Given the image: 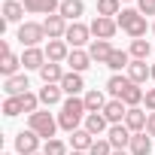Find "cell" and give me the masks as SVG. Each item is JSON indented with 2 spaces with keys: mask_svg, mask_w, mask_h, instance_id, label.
<instances>
[{
  "mask_svg": "<svg viewBox=\"0 0 155 155\" xmlns=\"http://www.w3.org/2000/svg\"><path fill=\"white\" fill-rule=\"evenodd\" d=\"M3 155H9V152H3Z\"/></svg>",
  "mask_w": 155,
  "mask_h": 155,
  "instance_id": "obj_44",
  "label": "cell"
},
{
  "mask_svg": "<svg viewBox=\"0 0 155 155\" xmlns=\"http://www.w3.org/2000/svg\"><path fill=\"white\" fill-rule=\"evenodd\" d=\"M152 79H155V64H152Z\"/></svg>",
  "mask_w": 155,
  "mask_h": 155,
  "instance_id": "obj_42",
  "label": "cell"
},
{
  "mask_svg": "<svg viewBox=\"0 0 155 155\" xmlns=\"http://www.w3.org/2000/svg\"><path fill=\"white\" fill-rule=\"evenodd\" d=\"M85 12V3L82 0H61V9H58V15H64L67 21H76Z\"/></svg>",
  "mask_w": 155,
  "mask_h": 155,
  "instance_id": "obj_16",
  "label": "cell"
},
{
  "mask_svg": "<svg viewBox=\"0 0 155 155\" xmlns=\"http://www.w3.org/2000/svg\"><path fill=\"white\" fill-rule=\"evenodd\" d=\"M37 149H40V134H34L31 128L15 134V152H21V155H37Z\"/></svg>",
  "mask_w": 155,
  "mask_h": 155,
  "instance_id": "obj_5",
  "label": "cell"
},
{
  "mask_svg": "<svg viewBox=\"0 0 155 155\" xmlns=\"http://www.w3.org/2000/svg\"><path fill=\"white\" fill-rule=\"evenodd\" d=\"M107 67L110 70H122V67H131V55L122 52V49H113V55L107 58Z\"/></svg>",
  "mask_w": 155,
  "mask_h": 155,
  "instance_id": "obj_30",
  "label": "cell"
},
{
  "mask_svg": "<svg viewBox=\"0 0 155 155\" xmlns=\"http://www.w3.org/2000/svg\"><path fill=\"white\" fill-rule=\"evenodd\" d=\"M104 116H107V122H113V125H122L125 122V116H128V107H125V101H107V107H104Z\"/></svg>",
  "mask_w": 155,
  "mask_h": 155,
  "instance_id": "obj_12",
  "label": "cell"
},
{
  "mask_svg": "<svg viewBox=\"0 0 155 155\" xmlns=\"http://www.w3.org/2000/svg\"><path fill=\"white\" fill-rule=\"evenodd\" d=\"M85 88V82H82V73H64V79H61V91H67L70 97H76V94H79Z\"/></svg>",
  "mask_w": 155,
  "mask_h": 155,
  "instance_id": "obj_13",
  "label": "cell"
},
{
  "mask_svg": "<svg viewBox=\"0 0 155 155\" xmlns=\"http://www.w3.org/2000/svg\"><path fill=\"white\" fill-rule=\"evenodd\" d=\"M146 113L143 110H137V107H131L128 110V116H125V125H128V131L131 134H140V131H146Z\"/></svg>",
  "mask_w": 155,
  "mask_h": 155,
  "instance_id": "obj_14",
  "label": "cell"
},
{
  "mask_svg": "<svg viewBox=\"0 0 155 155\" xmlns=\"http://www.w3.org/2000/svg\"><path fill=\"white\" fill-rule=\"evenodd\" d=\"M37 155H40V152H37Z\"/></svg>",
  "mask_w": 155,
  "mask_h": 155,
  "instance_id": "obj_47",
  "label": "cell"
},
{
  "mask_svg": "<svg viewBox=\"0 0 155 155\" xmlns=\"http://www.w3.org/2000/svg\"><path fill=\"white\" fill-rule=\"evenodd\" d=\"M43 28H46V34H49V40H61L64 34H67V18L64 15H49L46 21H43Z\"/></svg>",
  "mask_w": 155,
  "mask_h": 155,
  "instance_id": "obj_10",
  "label": "cell"
},
{
  "mask_svg": "<svg viewBox=\"0 0 155 155\" xmlns=\"http://www.w3.org/2000/svg\"><path fill=\"white\" fill-rule=\"evenodd\" d=\"M116 21H119V28H122L125 34H131L134 40H140V37L146 34V15H143L140 9H122Z\"/></svg>",
  "mask_w": 155,
  "mask_h": 155,
  "instance_id": "obj_2",
  "label": "cell"
},
{
  "mask_svg": "<svg viewBox=\"0 0 155 155\" xmlns=\"http://www.w3.org/2000/svg\"><path fill=\"white\" fill-rule=\"evenodd\" d=\"M143 101H146V107H149V110H152V113H155V88H149V91H146V97H143Z\"/></svg>",
  "mask_w": 155,
  "mask_h": 155,
  "instance_id": "obj_39",
  "label": "cell"
},
{
  "mask_svg": "<svg viewBox=\"0 0 155 155\" xmlns=\"http://www.w3.org/2000/svg\"><path fill=\"white\" fill-rule=\"evenodd\" d=\"M85 131H88V134L107 131V116H104V113H88V116H85Z\"/></svg>",
  "mask_w": 155,
  "mask_h": 155,
  "instance_id": "obj_27",
  "label": "cell"
},
{
  "mask_svg": "<svg viewBox=\"0 0 155 155\" xmlns=\"http://www.w3.org/2000/svg\"><path fill=\"white\" fill-rule=\"evenodd\" d=\"M88 55H91V61H97V64H107V58L113 55V46H110V40H94V43H91V49H88Z\"/></svg>",
  "mask_w": 155,
  "mask_h": 155,
  "instance_id": "obj_19",
  "label": "cell"
},
{
  "mask_svg": "<svg viewBox=\"0 0 155 155\" xmlns=\"http://www.w3.org/2000/svg\"><path fill=\"white\" fill-rule=\"evenodd\" d=\"M40 104H43V107L61 104V85H46V88H40Z\"/></svg>",
  "mask_w": 155,
  "mask_h": 155,
  "instance_id": "obj_25",
  "label": "cell"
},
{
  "mask_svg": "<svg viewBox=\"0 0 155 155\" xmlns=\"http://www.w3.org/2000/svg\"><path fill=\"white\" fill-rule=\"evenodd\" d=\"M119 3H122V0H119Z\"/></svg>",
  "mask_w": 155,
  "mask_h": 155,
  "instance_id": "obj_46",
  "label": "cell"
},
{
  "mask_svg": "<svg viewBox=\"0 0 155 155\" xmlns=\"http://www.w3.org/2000/svg\"><path fill=\"white\" fill-rule=\"evenodd\" d=\"M49 34H46V28L43 25H37V21H25L21 28H18V43L21 46H28V49H37V43H43Z\"/></svg>",
  "mask_w": 155,
  "mask_h": 155,
  "instance_id": "obj_4",
  "label": "cell"
},
{
  "mask_svg": "<svg viewBox=\"0 0 155 155\" xmlns=\"http://www.w3.org/2000/svg\"><path fill=\"white\" fill-rule=\"evenodd\" d=\"M82 101H85V110H88V113H104V107H107V101H104V94H101L97 88H91Z\"/></svg>",
  "mask_w": 155,
  "mask_h": 155,
  "instance_id": "obj_26",
  "label": "cell"
},
{
  "mask_svg": "<svg viewBox=\"0 0 155 155\" xmlns=\"http://www.w3.org/2000/svg\"><path fill=\"white\" fill-rule=\"evenodd\" d=\"M67 64L73 67V73H82V70H88V67H91V55H88V52H82V49H73V52H70V58H67Z\"/></svg>",
  "mask_w": 155,
  "mask_h": 155,
  "instance_id": "obj_20",
  "label": "cell"
},
{
  "mask_svg": "<svg viewBox=\"0 0 155 155\" xmlns=\"http://www.w3.org/2000/svg\"><path fill=\"white\" fill-rule=\"evenodd\" d=\"M143 97H146V91H143L140 85H131V88H128V91L122 94V101H125V107H137V104H140Z\"/></svg>",
  "mask_w": 155,
  "mask_h": 155,
  "instance_id": "obj_33",
  "label": "cell"
},
{
  "mask_svg": "<svg viewBox=\"0 0 155 155\" xmlns=\"http://www.w3.org/2000/svg\"><path fill=\"white\" fill-rule=\"evenodd\" d=\"M25 15V6L18 3V0H6V3H3V21L9 25V21H18Z\"/></svg>",
  "mask_w": 155,
  "mask_h": 155,
  "instance_id": "obj_29",
  "label": "cell"
},
{
  "mask_svg": "<svg viewBox=\"0 0 155 155\" xmlns=\"http://www.w3.org/2000/svg\"><path fill=\"white\" fill-rule=\"evenodd\" d=\"M131 85H134V82L128 79V76H110V82H107V91H110L116 101H122V94H125Z\"/></svg>",
  "mask_w": 155,
  "mask_h": 155,
  "instance_id": "obj_22",
  "label": "cell"
},
{
  "mask_svg": "<svg viewBox=\"0 0 155 155\" xmlns=\"http://www.w3.org/2000/svg\"><path fill=\"white\" fill-rule=\"evenodd\" d=\"M43 155H67V146H64L61 140H46V146H43Z\"/></svg>",
  "mask_w": 155,
  "mask_h": 155,
  "instance_id": "obj_35",
  "label": "cell"
},
{
  "mask_svg": "<svg viewBox=\"0 0 155 155\" xmlns=\"http://www.w3.org/2000/svg\"><path fill=\"white\" fill-rule=\"evenodd\" d=\"M152 152V143H149V134L140 131V134H131V155H149Z\"/></svg>",
  "mask_w": 155,
  "mask_h": 155,
  "instance_id": "obj_23",
  "label": "cell"
},
{
  "mask_svg": "<svg viewBox=\"0 0 155 155\" xmlns=\"http://www.w3.org/2000/svg\"><path fill=\"white\" fill-rule=\"evenodd\" d=\"M149 52H152V46H149L146 40H134V43H131V58H134V61H146Z\"/></svg>",
  "mask_w": 155,
  "mask_h": 155,
  "instance_id": "obj_31",
  "label": "cell"
},
{
  "mask_svg": "<svg viewBox=\"0 0 155 155\" xmlns=\"http://www.w3.org/2000/svg\"><path fill=\"white\" fill-rule=\"evenodd\" d=\"M152 31H155V25H152Z\"/></svg>",
  "mask_w": 155,
  "mask_h": 155,
  "instance_id": "obj_45",
  "label": "cell"
},
{
  "mask_svg": "<svg viewBox=\"0 0 155 155\" xmlns=\"http://www.w3.org/2000/svg\"><path fill=\"white\" fill-rule=\"evenodd\" d=\"M25 9L28 12H34V15H55L58 9H61V3L58 0H25Z\"/></svg>",
  "mask_w": 155,
  "mask_h": 155,
  "instance_id": "obj_9",
  "label": "cell"
},
{
  "mask_svg": "<svg viewBox=\"0 0 155 155\" xmlns=\"http://www.w3.org/2000/svg\"><path fill=\"white\" fill-rule=\"evenodd\" d=\"M37 107H40V94H21V110L25 113H37Z\"/></svg>",
  "mask_w": 155,
  "mask_h": 155,
  "instance_id": "obj_36",
  "label": "cell"
},
{
  "mask_svg": "<svg viewBox=\"0 0 155 155\" xmlns=\"http://www.w3.org/2000/svg\"><path fill=\"white\" fill-rule=\"evenodd\" d=\"M46 49H25V55H21V64H25V70H43L46 67Z\"/></svg>",
  "mask_w": 155,
  "mask_h": 155,
  "instance_id": "obj_11",
  "label": "cell"
},
{
  "mask_svg": "<svg viewBox=\"0 0 155 155\" xmlns=\"http://www.w3.org/2000/svg\"><path fill=\"white\" fill-rule=\"evenodd\" d=\"M149 76H152V67H146V61H131V67H128V79H131L134 85L146 82Z\"/></svg>",
  "mask_w": 155,
  "mask_h": 155,
  "instance_id": "obj_18",
  "label": "cell"
},
{
  "mask_svg": "<svg viewBox=\"0 0 155 155\" xmlns=\"http://www.w3.org/2000/svg\"><path fill=\"white\" fill-rule=\"evenodd\" d=\"M146 134L155 137V113H149V119H146Z\"/></svg>",
  "mask_w": 155,
  "mask_h": 155,
  "instance_id": "obj_40",
  "label": "cell"
},
{
  "mask_svg": "<svg viewBox=\"0 0 155 155\" xmlns=\"http://www.w3.org/2000/svg\"><path fill=\"white\" fill-rule=\"evenodd\" d=\"M88 110H85V101H79V97H70V101H64V107H61V116H58V125L64 128V131H79V122H82V116H85Z\"/></svg>",
  "mask_w": 155,
  "mask_h": 155,
  "instance_id": "obj_1",
  "label": "cell"
},
{
  "mask_svg": "<svg viewBox=\"0 0 155 155\" xmlns=\"http://www.w3.org/2000/svg\"><path fill=\"white\" fill-rule=\"evenodd\" d=\"M122 9H119V0H97V15H104V18H113V15H119Z\"/></svg>",
  "mask_w": 155,
  "mask_h": 155,
  "instance_id": "obj_32",
  "label": "cell"
},
{
  "mask_svg": "<svg viewBox=\"0 0 155 155\" xmlns=\"http://www.w3.org/2000/svg\"><path fill=\"white\" fill-rule=\"evenodd\" d=\"M113 155H128V152L125 149H113Z\"/></svg>",
  "mask_w": 155,
  "mask_h": 155,
  "instance_id": "obj_41",
  "label": "cell"
},
{
  "mask_svg": "<svg viewBox=\"0 0 155 155\" xmlns=\"http://www.w3.org/2000/svg\"><path fill=\"white\" fill-rule=\"evenodd\" d=\"M70 143H73V152H85V149L94 146V134H88L85 128H79V131H73Z\"/></svg>",
  "mask_w": 155,
  "mask_h": 155,
  "instance_id": "obj_21",
  "label": "cell"
},
{
  "mask_svg": "<svg viewBox=\"0 0 155 155\" xmlns=\"http://www.w3.org/2000/svg\"><path fill=\"white\" fill-rule=\"evenodd\" d=\"M18 113H25V110H21V97H6V104H3V116L15 119Z\"/></svg>",
  "mask_w": 155,
  "mask_h": 155,
  "instance_id": "obj_34",
  "label": "cell"
},
{
  "mask_svg": "<svg viewBox=\"0 0 155 155\" xmlns=\"http://www.w3.org/2000/svg\"><path fill=\"white\" fill-rule=\"evenodd\" d=\"M55 128H61V125L52 119V113H46V110L31 113V131L40 134L43 140H55Z\"/></svg>",
  "mask_w": 155,
  "mask_h": 155,
  "instance_id": "obj_3",
  "label": "cell"
},
{
  "mask_svg": "<svg viewBox=\"0 0 155 155\" xmlns=\"http://www.w3.org/2000/svg\"><path fill=\"white\" fill-rule=\"evenodd\" d=\"M3 88H6V94H9V97H21V94H28L31 82H28V76L21 73V76H9Z\"/></svg>",
  "mask_w": 155,
  "mask_h": 155,
  "instance_id": "obj_15",
  "label": "cell"
},
{
  "mask_svg": "<svg viewBox=\"0 0 155 155\" xmlns=\"http://www.w3.org/2000/svg\"><path fill=\"white\" fill-rule=\"evenodd\" d=\"M88 37H91V28H85V25H79V21H73V25L67 28V34H64V40H67L73 49L85 46V43H88Z\"/></svg>",
  "mask_w": 155,
  "mask_h": 155,
  "instance_id": "obj_7",
  "label": "cell"
},
{
  "mask_svg": "<svg viewBox=\"0 0 155 155\" xmlns=\"http://www.w3.org/2000/svg\"><path fill=\"white\" fill-rule=\"evenodd\" d=\"M73 155H85V152H73Z\"/></svg>",
  "mask_w": 155,
  "mask_h": 155,
  "instance_id": "obj_43",
  "label": "cell"
},
{
  "mask_svg": "<svg viewBox=\"0 0 155 155\" xmlns=\"http://www.w3.org/2000/svg\"><path fill=\"white\" fill-rule=\"evenodd\" d=\"M46 58H49L52 64H58V61H67V58H70V52H67V43H64V40H49V46H46Z\"/></svg>",
  "mask_w": 155,
  "mask_h": 155,
  "instance_id": "obj_17",
  "label": "cell"
},
{
  "mask_svg": "<svg viewBox=\"0 0 155 155\" xmlns=\"http://www.w3.org/2000/svg\"><path fill=\"white\" fill-rule=\"evenodd\" d=\"M137 3H140L143 15H155V0H137Z\"/></svg>",
  "mask_w": 155,
  "mask_h": 155,
  "instance_id": "obj_38",
  "label": "cell"
},
{
  "mask_svg": "<svg viewBox=\"0 0 155 155\" xmlns=\"http://www.w3.org/2000/svg\"><path fill=\"white\" fill-rule=\"evenodd\" d=\"M18 67H21V58H15L12 52L3 55V61H0V73H3L6 79H9V76H18Z\"/></svg>",
  "mask_w": 155,
  "mask_h": 155,
  "instance_id": "obj_28",
  "label": "cell"
},
{
  "mask_svg": "<svg viewBox=\"0 0 155 155\" xmlns=\"http://www.w3.org/2000/svg\"><path fill=\"white\" fill-rule=\"evenodd\" d=\"M40 76H43V82L46 85H61V79H64V70H61V64H46L43 70H40Z\"/></svg>",
  "mask_w": 155,
  "mask_h": 155,
  "instance_id": "obj_24",
  "label": "cell"
},
{
  "mask_svg": "<svg viewBox=\"0 0 155 155\" xmlns=\"http://www.w3.org/2000/svg\"><path fill=\"white\" fill-rule=\"evenodd\" d=\"M88 155H113V146H110V140H94V146L88 149Z\"/></svg>",
  "mask_w": 155,
  "mask_h": 155,
  "instance_id": "obj_37",
  "label": "cell"
},
{
  "mask_svg": "<svg viewBox=\"0 0 155 155\" xmlns=\"http://www.w3.org/2000/svg\"><path fill=\"white\" fill-rule=\"evenodd\" d=\"M107 140H110L113 149H125V146H131V131H128V125H125V122H122V125H113L110 134H107Z\"/></svg>",
  "mask_w": 155,
  "mask_h": 155,
  "instance_id": "obj_8",
  "label": "cell"
},
{
  "mask_svg": "<svg viewBox=\"0 0 155 155\" xmlns=\"http://www.w3.org/2000/svg\"><path fill=\"white\" fill-rule=\"evenodd\" d=\"M116 31H119V21H116V18H104V15H97V18L91 21V34H94L97 40H113Z\"/></svg>",
  "mask_w": 155,
  "mask_h": 155,
  "instance_id": "obj_6",
  "label": "cell"
}]
</instances>
